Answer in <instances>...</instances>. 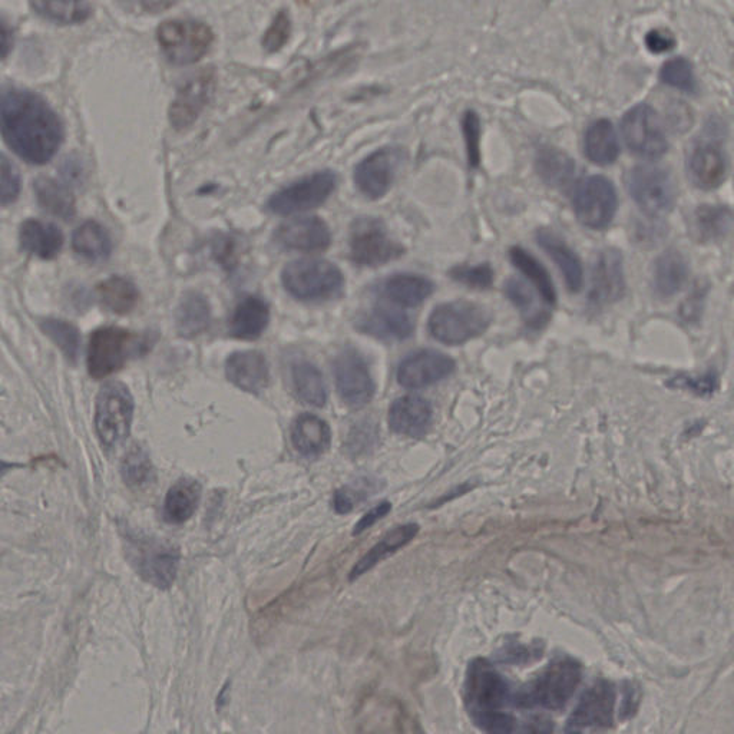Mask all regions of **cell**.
I'll return each mask as SVG.
<instances>
[{
    "label": "cell",
    "mask_w": 734,
    "mask_h": 734,
    "mask_svg": "<svg viewBox=\"0 0 734 734\" xmlns=\"http://www.w3.org/2000/svg\"><path fill=\"white\" fill-rule=\"evenodd\" d=\"M674 383H676L677 388L691 390V392L697 393V395H710V393H713L714 386H716V380L712 378H681L674 380Z\"/></svg>",
    "instance_id": "55"
},
{
    "label": "cell",
    "mask_w": 734,
    "mask_h": 734,
    "mask_svg": "<svg viewBox=\"0 0 734 734\" xmlns=\"http://www.w3.org/2000/svg\"><path fill=\"white\" fill-rule=\"evenodd\" d=\"M132 337L119 327H101L91 335L88 347V370L94 379H104L127 362L132 350Z\"/></svg>",
    "instance_id": "15"
},
{
    "label": "cell",
    "mask_w": 734,
    "mask_h": 734,
    "mask_svg": "<svg viewBox=\"0 0 734 734\" xmlns=\"http://www.w3.org/2000/svg\"><path fill=\"white\" fill-rule=\"evenodd\" d=\"M32 6L42 18L61 25L82 23L91 15L88 0H32Z\"/></svg>",
    "instance_id": "44"
},
{
    "label": "cell",
    "mask_w": 734,
    "mask_h": 734,
    "mask_svg": "<svg viewBox=\"0 0 734 734\" xmlns=\"http://www.w3.org/2000/svg\"><path fill=\"white\" fill-rule=\"evenodd\" d=\"M627 187L637 206L648 216H664L676 204V184L663 168L654 165L633 168L628 173Z\"/></svg>",
    "instance_id": "10"
},
{
    "label": "cell",
    "mask_w": 734,
    "mask_h": 734,
    "mask_svg": "<svg viewBox=\"0 0 734 734\" xmlns=\"http://www.w3.org/2000/svg\"><path fill=\"white\" fill-rule=\"evenodd\" d=\"M72 247L78 256L91 261L105 260L111 254V238L107 230L95 221H87L76 228Z\"/></svg>",
    "instance_id": "41"
},
{
    "label": "cell",
    "mask_w": 734,
    "mask_h": 734,
    "mask_svg": "<svg viewBox=\"0 0 734 734\" xmlns=\"http://www.w3.org/2000/svg\"><path fill=\"white\" fill-rule=\"evenodd\" d=\"M211 310L208 300L201 293L190 292L185 294L178 304L175 313V326L178 335L185 339H193L206 332L210 326Z\"/></svg>",
    "instance_id": "35"
},
{
    "label": "cell",
    "mask_w": 734,
    "mask_h": 734,
    "mask_svg": "<svg viewBox=\"0 0 734 734\" xmlns=\"http://www.w3.org/2000/svg\"><path fill=\"white\" fill-rule=\"evenodd\" d=\"M337 183L333 171H320L283 188L269 200V210L279 216L303 213L322 206L335 191Z\"/></svg>",
    "instance_id": "13"
},
{
    "label": "cell",
    "mask_w": 734,
    "mask_h": 734,
    "mask_svg": "<svg viewBox=\"0 0 734 734\" xmlns=\"http://www.w3.org/2000/svg\"><path fill=\"white\" fill-rule=\"evenodd\" d=\"M19 240L23 250L44 260L54 259L64 246L62 231L54 224L38 220H28L22 224Z\"/></svg>",
    "instance_id": "28"
},
{
    "label": "cell",
    "mask_w": 734,
    "mask_h": 734,
    "mask_svg": "<svg viewBox=\"0 0 734 734\" xmlns=\"http://www.w3.org/2000/svg\"><path fill=\"white\" fill-rule=\"evenodd\" d=\"M405 152L396 147L380 148L356 167L355 181L360 193L370 200H379L386 195L395 181Z\"/></svg>",
    "instance_id": "16"
},
{
    "label": "cell",
    "mask_w": 734,
    "mask_h": 734,
    "mask_svg": "<svg viewBox=\"0 0 734 734\" xmlns=\"http://www.w3.org/2000/svg\"><path fill=\"white\" fill-rule=\"evenodd\" d=\"M581 676L583 671L577 661H552L540 676L519 691L515 696V704L524 709L544 707L548 710H560L574 696L575 690L580 686Z\"/></svg>",
    "instance_id": "3"
},
{
    "label": "cell",
    "mask_w": 734,
    "mask_h": 734,
    "mask_svg": "<svg viewBox=\"0 0 734 734\" xmlns=\"http://www.w3.org/2000/svg\"><path fill=\"white\" fill-rule=\"evenodd\" d=\"M213 92V76L204 72L187 82L175 97L170 109L171 124L177 130L190 127L198 118Z\"/></svg>",
    "instance_id": "22"
},
{
    "label": "cell",
    "mask_w": 734,
    "mask_h": 734,
    "mask_svg": "<svg viewBox=\"0 0 734 734\" xmlns=\"http://www.w3.org/2000/svg\"><path fill=\"white\" fill-rule=\"evenodd\" d=\"M616 690L608 681L600 680L590 687L568 720L567 730L580 732L590 727H610L614 722Z\"/></svg>",
    "instance_id": "17"
},
{
    "label": "cell",
    "mask_w": 734,
    "mask_h": 734,
    "mask_svg": "<svg viewBox=\"0 0 734 734\" xmlns=\"http://www.w3.org/2000/svg\"><path fill=\"white\" fill-rule=\"evenodd\" d=\"M356 329L386 342H402L412 336L413 322L396 307L376 306L357 317Z\"/></svg>",
    "instance_id": "20"
},
{
    "label": "cell",
    "mask_w": 734,
    "mask_h": 734,
    "mask_svg": "<svg viewBox=\"0 0 734 734\" xmlns=\"http://www.w3.org/2000/svg\"><path fill=\"white\" fill-rule=\"evenodd\" d=\"M432 423V406L421 396H402L390 406L389 425L393 432L419 438Z\"/></svg>",
    "instance_id": "23"
},
{
    "label": "cell",
    "mask_w": 734,
    "mask_h": 734,
    "mask_svg": "<svg viewBox=\"0 0 734 734\" xmlns=\"http://www.w3.org/2000/svg\"><path fill=\"white\" fill-rule=\"evenodd\" d=\"M332 432L329 425L312 413H303L292 426V442L296 451L307 458H316L329 449Z\"/></svg>",
    "instance_id": "26"
},
{
    "label": "cell",
    "mask_w": 734,
    "mask_h": 734,
    "mask_svg": "<svg viewBox=\"0 0 734 734\" xmlns=\"http://www.w3.org/2000/svg\"><path fill=\"white\" fill-rule=\"evenodd\" d=\"M284 289L302 302H324L342 296L345 277L335 264L326 260L292 261L281 274Z\"/></svg>",
    "instance_id": "4"
},
{
    "label": "cell",
    "mask_w": 734,
    "mask_h": 734,
    "mask_svg": "<svg viewBox=\"0 0 734 734\" xmlns=\"http://www.w3.org/2000/svg\"><path fill=\"white\" fill-rule=\"evenodd\" d=\"M294 392L303 403L316 408L326 405L327 389L323 375L313 363L300 360L292 367Z\"/></svg>",
    "instance_id": "38"
},
{
    "label": "cell",
    "mask_w": 734,
    "mask_h": 734,
    "mask_svg": "<svg viewBox=\"0 0 734 734\" xmlns=\"http://www.w3.org/2000/svg\"><path fill=\"white\" fill-rule=\"evenodd\" d=\"M535 170L551 188L565 190L575 175V162L570 155L554 147H542L535 158Z\"/></svg>",
    "instance_id": "36"
},
{
    "label": "cell",
    "mask_w": 734,
    "mask_h": 734,
    "mask_svg": "<svg viewBox=\"0 0 734 734\" xmlns=\"http://www.w3.org/2000/svg\"><path fill=\"white\" fill-rule=\"evenodd\" d=\"M39 326H41L42 332L61 349L66 360L76 363L79 349H81V335H79L78 329L72 326L71 323L56 319L42 320Z\"/></svg>",
    "instance_id": "45"
},
{
    "label": "cell",
    "mask_w": 734,
    "mask_h": 734,
    "mask_svg": "<svg viewBox=\"0 0 734 734\" xmlns=\"http://www.w3.org/2000/svg\"><path fill=\"white\" fill-rule=\"evenodd\" d=\"M433 292L432 281L416 274H396L383 284L382 294L398 307H416Z\"/></svg>",
    "instance_id": "32"
},
{
    "label": "cell",
    "mask_w": 734,
    "mask_h": 734,
    "mask_svg": "<svg viewBox=\"0 0 734 734\" xmlns=\"http://www.w3.org/2000/svg\"><path fill=\"white\" fill-rule=\"evenodd\" d=\"M626 289L623 257L616 249H607L598 257L591 280L590 300L594 304L617 302Z\"/></svg>",
    "instance_id": "21"
},
{
    "label": "cell",
    "mask_w": 734,
    "mask_h": 734,
    "mask_svg": "<svg viewBox=\"0 0 734 734\" xmlns=\"http://www.w3.org/2000/svg\"><path fill=\"white\" fill-rule=\"evenodd\" d=\"M21 191V177L18 170L5 155H2V204L8 206L18 198Z\"/></svg>",
    "instance_id": "50"
},
{
    "label": "cell",
    "mask_w": 734,
    "mask_h": 734,
    "mask_svg": "<svg viewBox=\"0 0 734 734\" xmlns=\"http://www.w3.org/2000/svg\"><path fill=\"white\" fill-rule=\"evenodd\" d=\"M290 29H292V26H290L289 15L280 12L276 21L273 22V25L267 31L266 38H264V46H266L267 51H279L281 46L286 44L287 39H289Z\"/></svg>",
    "instance_id": "51"
},
{
    "label": "cell",
    "mask_w": 734,
    "mask_h": 734,
    "mask_svg": "<svg viewBox=\"0 0 734 734\" xmlns=\"http://www.w3.org/2000/svg\"><path fill=\"white\" fill-rule=\"evenodd\" d=\"M511 700L508 681L488 661L478 659L469 666L465 683L466 709L475 724L491 733H511L514 717L504 712Z\"/></svg>",
    "instance_id": "2"
},
{
    "label": "cell",
    "mask_w": 734,
    "mask_h": 734,
    "mask_svg": "<svg viewBox=\"0 0 734 734\" xmlns=\"http://www.w3.org/2000/svg\"><path fill=\"white\" fill-rule=\"evenodd\" d=\"M509 259L534 284L535 289L540 293L542 302L548 304V306H554L557 303V292H555L550 273L545 270L540 261L531 256L527 250L518 246L509 250Z\"/></svg>",
    "instance_id": "39"
},
{
    "label": "cell",
    "mask_w": 734,
    "mask_h": 734,
    "mask_svg": "<svg viewBox=\"0 0 734 734\" xmlns=\"http://www.w3.org/2000/svg\"><path fill=\"white\" fill-rule=\"evenodd\" d=\"M128 5L142 13H160L173 8L180 0H127Z\"/></svg>",
    "instance_id": "54"
},
{
    "label": "cell",
    "mask_w": 734,
    "mask_h": 734,
    "mask_svg": "<svg viewBox=\"0 0 734 734\" xmlns=\"http://www.w3.org/2000/svg\"><path fill=\"white\" fill-rule=\"evenodd\" d=\"M2 134L15 154L38 165L55 157L64 138L61 121L44 99L16 88L2 94Z\"/></svg>",
    "instance_id": "1"
},
{
    "label": "cell",
    "mask_w": 734,
    "mask_h": 734,
    "mask_svg": "<svg viewBox=\"0 0 734 734\" xmlns=\"http://www.w3.org/2000/svg\"><path fill=\"white\" fill-rule=\"evenodd\" d=\"M333 372L337 393L349 408L360 409L370 403L375 395V383L369 366L356 349L342 350L333 363Z\"/></svg>",
    "instance_id": "14"
},
{
    "label": "cell",
    "mask_w": 734,
    "mask_h": 734,
    "mask_svg": "<svg viewBox=\"0 0 734 734\" xmlns=\"http://www.w3.org/2000/svg\"><path fill=\"white\" fill-rule=\"evenodd\" d=\"M419 527L415 524L402 525L390 531L386 537H383L375 547L372 548L365 557L357 562L356 567L353 568L352 573L349 575L350 581H355L360 575L369 571L370 568L375 567L379 561L383 558L389 557L393 552L400 550L405 547L408 542H411L415 535L418 534Z\"/></svg>",
    "instance_id": "37"
},
{
    "label": "cell",
    "mask_w": 734,
    "mask_h": 734,
    "mask_svg": "<svg viewBox=\"0 0 734 734\" xmlns=\"http://www.w3.org/2000/svg\"><path fill=\"white\" fill-rule=\"evenodd\" d=\"M122 478L125 484L132 488H141L147 485L154 478V468H152L150 456L140 446H134L125 456L121 466Z\"/></svg>",
    "instance_id": "47"
},
{
    "label": "cell",
    "mask_w": 734,
    "mask_h": 734,
    "mask_svg": "<svg viewBox=\"0 0 734 734\" xmlns=\"http://www.w3.org/2000/svg\"><path fill=\"white\" fill-rule=\"evenodd\" d=\"M505 294L514 306L517 307L524 317L525 323L531 327L544 326L550 319V313L547 310L537 304V297H535L534 290L527 281L518 279V277H511L505 283Z\"/></svg>",
    "instance_id": "42"
},
{
    "label": "cell",
    "mask_w": 734,
    "mask_h": 734,
    "mask_svg": "<svg viewBox=\"0 0 734 734\" xmlns=\"http://www.w3.org/2000/svg\"><path fill=\"white\" fill-rule=\"evenodd\" d=\"M491 320V312L482 304L459 300L436 307L428 327L433 339L443 345L458 346L484 335Z\"/></svg>",
    "instance_id": "5"
},
{
    "label": "cell",
    "mask_w": 734,
    "mask_h": 734,
    "mask_svg": "<svg viewBox=\"0 0 734 734\" xmlns=\"http://www.w3.org/2000/svg\"><path fill=\"white\" fill-rule=\"evenodd\" d=\"M584 152L588 160L597 165H611L620 155L616 128L608 119H597L584 135Z\"/></svg>",
    "instance_id": "30"
},
{
    "label": "cell",
    "mask_w": 734,
    "mask_h": 734,
    "mask_svg": "<svg viewBox=\"0 0 734 734\" xmlns=\"http://www.w3.org/2000/svg\"><path fill=\"white\" fill-rule=\"evenodd\" d=\"M617 208L616 187L608 178L591 175L578 184L574 194V210L583 226L603 230L610 226Z\"/></svg>",
    "instance_id": "12"
},
{
    "label": "cell",
    "mask_w": 734,
    "mask_h": 734,
    "mask_svg": "<svg viewBox=\"0 0 734 734\" xmlns=\"http://www.w3.org/2000/svg\"><path fill=\"white\" fill-rule=\"evenodd\" d=\"M733 224L734 216L729 208L702 206L691 216L690 231L699 243H714L726 237Z\"/></svg>",
    "instance_id": "34"
},
{
    "label": "cell",
    "mask_w": 734,
    "mask_h": 734,
    "mask_svg": "<svg viewBox=\"0 0 734 734\" xmlns=\"http://www.w3.org/2000/svg\"><path fill=\"white\" fill-rule=\"evenodd\" d=\"M646 45L648 51L654 52V54H664V52H669L674 48L676 39L671 33L663 31V29H654V31L647 33Z\"/></svg>",
    "instance_id": "53"
},
{
    "label": "cell",
    "mask_w": 734,
    "mask_h": 734,
    "mask_svg": "<svg viewBox=\"0 0 734 734\" xmlns=\"http://www.w3.org/2000/svg\"><path fill=\"white\" fill-rule=\"evenodd\" d=\"M727 161L717 145L702 144L689 158L690 180L702 190H714L726 180Z\"/></svg>",
    "instance_id": "25"
},
{
    "label": "cell",
    "mask_w": 734,
    "mask_h": 734,
    "mask_svg": "<svg viewBox=\"0 0 734 734\" xmlns=\"http://www.w3.org/2000/svg\"><path fill=\"white\" fill-rule=\"evenodd\" d=\"M227 379L237 388L249 393H260L269 385V366L266 357L257 350L237 352L228 357Z\"/></svg>",
    "instance_id": "24"
},
{
    "label": "cell",
    "mask_w": 734,
    "mask_h": 734,
    "mask_svg": "<svg viewBox=\"0 0 734 734\" xmlns=\"http://www.w3.org/2000/svg\"><path fill=\"white\" fill-rule=\"evenodd\" d=\"M369 495V489H362V485L356 486V488H343L336 492L333 505H335L336 512H339V514H347L355 508L357 502L363 501Z\"/></svg>",
    "instance_id": "52"
},
{
    "label": "cell",
    "mask_w": 734,
    "mask_h": 734,
    "mask_svg": "<svg viewBox=\"0 0 734 734\" xmlns=\"http://www.w3.org/2000/svg\"><path fill=\"white\" fill-rule=\"evenodd\" d=\"M132 416H134V400L127 386L119 382L102 386L95 408V429L102 446L114 449L127 441Z\"/></svg>",
    "instance_id": "6"
},
{
    "label": "cell",
    "mask_w": 734,
    "mask_h": 734,
    "mask_svg": "<svg viewBox=\"0 0 734 734\" xmlns=\"http://www.w3.org/2000/svg\"><path fill=\"white\" fill-rule=\"evenodd\" d=\"M449 276L458 283L475 289H488L494 283V271L488 263L479 266H458L449 271Z\"/></svg>",
    "instance_id": "48"
},
{
    "label": "cell",
    "mask_w": 734,
    "mask_h": 734,
    "mask_svg": "<svg viewBox=\"0 0 734 734\" xmlns=\"http://www.w3.org/2000/svg\"><path fill=\"white\" fill-rule=\"evenodd\" d=\"M537 238L542 249L547 251L551 259L560 267L570 292H580L584 284V271L577 254L567 246L564 240L555 236L551 231L541 230Z\"/></svg>",
    "instance_id": "27"
},
{
    "label": "cell",
    "mask_w": 734,
    "mask_h": 734,
    "mask_svg": "<svg viewBox=\"0 0 734 734\" xmlns=\"http://www.w3.org/2000/svg\"><path fill=\"white\" fill-rule=\"evenodd\" d=\"M390 509H392V505H390V502H380L378 507H375L373 509H370L369 512L365 515V517H362L359 522H357L355 534H360V532L365 531V529L372 527L373 524H376V522L379 521V519H382L383 517H386V515L389 514Z\"/></svg>",
    "instance_id": "56"
},
{
    "label": "cell",
    "mask_w": 734,
    "mask_h": 734,
    "mask_svg": "<svg viewBox=\"0 0 734 734\" xmlns=\"http://www.w3.org/2000/svg\"><path fill=\"white\" fill-rule=\"evenodd\" d=\"M270 320V310L259 297H249L238 304L230 322V335L240 340H256L263 335Z\"/></svg>",
    "instance_id": "33"
},
{
    "label": "cell",
    "mask_w": 734,
    "mask_h": 734,
    "mask_svg": "<svg viewBox=\"0 0 734 734\" xmlns=\"http://www.w3.org/2000/svg\"><path fill=\"white\" fill-rule=\"evenodd\" d=\"M99 302L109 312L115 314L130 313L137 306L140 293L130 280L122 277H111L98 286Z\"/></svg>",
    "instance_id": "43"
},
{
    "label": "cell",
    "mask_w": 734,
    "mask_h": 734,
    "mask_svg": "<svg viewBox=\"0 0 734 734\" xmlns=\"http://www.w3.org/2000/svg\"><path fill=\"white\" fill-rule=\"evenodd\" d=\"M201 498V485L194 479H180L171 486L164 501L165 521L168 524H184L197 511Z\"/></svg>",
    "instance_id": "31"
},
{
    "label": "cell",
    "mask_w": 734,
    "mask_h": 734,
    "mask_svg": "<svg viewBox=\"0 0 734 734\" xmlns=\"http://www.w3.org/2000/svg\"><path fill=\"white\" fill-rule=\"evenodd\" d=\"M158 44L165 58L174 65H191L210 51L214 35L203 22L174 19L162 23L157 32Z\"/></svg>",
    "instance_id": "7"
},
{
    "label": "cell",
    "mask_w": 734,
    "mask_h": 734,
    "mask_svg": "<svg viewBox=\"0 0 734 734\" xmlns=\"http://www.w3.org/2000/svg\"><path fill=\"white\" fill-rule=\"evenodd\" d=\"M39 206L52 216L71 220L75 216L74 195L52 178L41 177L33 184Z\"/></svg>",
    "instance_id": "40"
},
{
    "label": "cell",
    "mask_w": 734,
    "mask_h": 734,
    "mask_svg": "<svg viewBox=\"0 0 734 734\" xmlns=\"http://www.w3.org/2000/svg\"><path fill=\"white\" fill-rule=\"evenodd\" d=\"M689 274L686 257L676 250L666 251L654 264V290L661 297H673L686 286Z\"/></svg>",
    "instance_id": "29"
},
{
    "label": "cell",
    "mask_w": 734,
    "mask_h": 734,
    "mask_svg": "<svg viewBox=\"0 0 734 734\" xmlns=\"http://www.w3.org/2000/svg\"><path fill=\"white\" fill-rule=\"evenodd\" d=\"M454 370L452 357L435 350H421L400 363L398 382L406 389H422L448 378Z\"/></svg>",
    "instance_id": "18"
},
{
    "label": "cell",
    "mask_w": 734,
    "mask_h": 734,
    "mask_svg": "<svg viewBox=\"0 0 734 734\" xmlns=\"http://www.w3.org/2000/svg\"><path fill=\"white\" fill-rule=\"evenodd\" d=\"M127 554L135 571L154 587L167 590L177 577L180 552L171 545L140 535H128Z\"/></svg>",
    "instance_id": "8"
},
{
    "label": "cell",
    "mask_w": 734,
    "mask_h": 734,
    "mask_svg": "<svg viewBox=\"0 0 734 734\" xmlns=\"http://www.w3.org/2000/svg\"><path fill=\"white\" fill-rule=\"evenodd\" d=\"M349 250L352 261L367 267L382 266L405 253V249L389 236L383 221L373 217H359L353 221Z\"/></svg>",
    "instance_id": "9"
},
{
    "label": "cell",
    "mask_w": 734,
    "mask_h": 734,
    "mask_svg": "<svg viewBox=\"0 0 734 734\" xmlns=\"http://www.w3.org/2000/svg\"><path fill=\"white\" fill-rule=\"evenodd\" d=\"M462 131L466 144V154H468L469 165L476 168L481 161V150H479V142H481V121L478 114L472 109L466 111L462 118Z\"/></svg>",
    "instance_id": "49"
},
{
    "label": "cell",
    "mask_w": 734,
    "mask_h": 734,
    "mask_svg": "<svg viewBox=\"0 0 734 734\" xmlns=\"http://www.w3.org/2000/svg\"><path fill=\"white\" fill-rule=\"evenodd\" d=\"M621 135L628 150L646 160L663 157L669 148L659 114L647 104L628 109L621 121Z\"/></svg>",
    "instance_id": "11"
},
{
    "label": "cell",
    "mask_w": 734,
    "mask_h": 734,
    "mask_svg": "<svg viewBox=\"0 0 734 734\" xmlns=\"http://www.w3.org/2000/svg\"><path fill=\"white\" fill-rule=\"evenodd\" d=\"M276 243L286 250L316 253L329 249L332 233L322 218L307 217L284 223L277 228Z\"/></svg>",
    "instance_id": "19"
},
{
    "label": "cell",
    "mask_w": 734,
    "mask_h": 734,
    "mask_svg": "<svg viewBox=\"0 0 734 734\" xmlns=\"http://www.w3.org/2000/svg\"><path fill=\"white\" fill-rule=\"evenodd\" d=\"M660 81L677 91L694 94L697 91L696 75L689 59L683 56L669 59L660 69Z\"/></svg>",
    "instance_id": "46"
}]
</instances>
